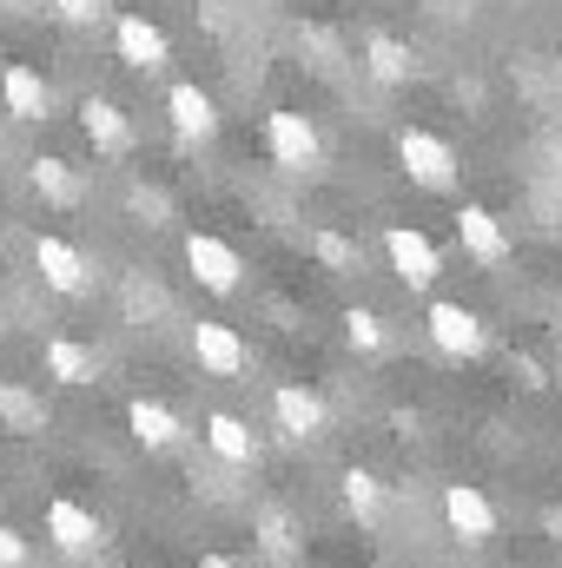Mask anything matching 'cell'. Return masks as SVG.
I'll use <instances>...</instances> for the list:
<instances>
[{"label":"cell","instance_id":"obj_1","mask_svg":"<svg viewBox=\"0 0 562 568\" xmlns=\"http://www.w3.org/2000/svg\"><path fill=\"white\" fill-rule=\"evenodd\" d=\"M398 165H404V179L423 185V192H450L456 185V152H450V140H436L423 126H404L398 133Z\"/></svg>","mask_w":562,"mask_h":568},{"label":"cell","instance_id":"obj_2","mask_svg":"<svg viewBox=\"0 0 562 568\" xmlns=\"http://www.w3.org/2000/svg\"><path fill=\"white\" fill-rule=\"evenodd\" d=\"M265 145H272V165L284 172H318V159H324V140H318V126L304 120V113H265Z\"/></svg>","mask_w":562,"mask_h":568},{"label":"cell","instance_id":"obj_3","mask_svg":"<svg viewBox=\"0 0 562 568\" xmlns=\"http://www.w3.org/2000/svg\"><path fill=\"white\" fill-rule=\"evenodd\" d=\"M185 272H192L199 291H212V297H232L239 278H245L239 252H232L225 239H212V232H185Z\"/></svg>","mask_w":562,"mask_h":568},{"label":"cell","instance_id":"obj_4","mask_svg":"<svg viewBox=\"0 0 562 568\" xmlns=\"http://www.w3.org/2000/svg\"><path fill=\"white\" fill-rule=\"evenodd\" d=\"M33 265H40V284L60 291V297H87V291H93V265H87V252L67 245L60 232H40V239H33Z\"/></svg>","mask_w":562,"mask_h":568},{"label":"cell","instance_id":"obj_5","mask_svg":"<svg viewBox=\"0 0 562 568\" xmlns=\"http://www.w3.org/2000/svg\"><path fill=\"white\" fill-rule=\"evenodd\" d=\"M47 536H53V549H67V556H100V549H107V523H100L87 503H73V496H53V503H47Z\"/></svg>","mask_w":562,"mask_h":568},{"label":"cell","instance_id":"obj_6","mask_svg":"<svg viewBox=\"0 0 562 568\" xmlns=\"http://www.w3.org/2000/svg\"><path fill=\"white\" fill-rule=\"evenodd\" d=\"M165 120H172V140L179 145H205L219 133V106H212V93H205L199 80L165 87Z\"/></svg>","mask_w":562,"mask_h":568},{"label":"cell","instance_id":"obj_7","mask_svg":"<svg viewBox=\"0 0 562 568\" xmlns=\"http://www.w3.org/2000/svg\"><path fill=\"white\" fill-rule=\"evenodd\" d=\"M423 324H430V344L443 357H483V344H490V331H483V317L470 304H430Z\"/></svg>","mask_w":562,"mask_h":568},{"label":"cell","instance_id":"obj_8","mask_svg":"<svg viewBox=\"0 0 562 568\" xmlns=\"http://www.w3.org/2000/svg\"><path fill=\"white\" fill-rule=\"evenodd\" d=\"M443 523H450V536H456L463 549H476V542L496 536V509H490V496H483L476 483H450V489H443Z\"/></svg>","mask_w":562,"mask_h":568},{"label":"cell","instance_id":"obj_9","mask_svg":"<svg viewBox=\"0 0 562 568\" xmlns=\"http://www.w3.org/2000/svg\"><path fill=\"white\" fill-rule=\"evenodd\" d=\"M384 252H391V272L411 284V291H430V284H436V272H443L436 245L423 239L418 225H384Z\"/></svg>","mask_w":562,"mask_h":568},{"label":"cell","instance_id":"obj_10","mask_svg":"<svg viewBox=\"0 0 562 568\" xmlns=\"http://www.w3.org/2000/svg\"><path fill=\"white\" fill-rule=\"evenodd\" d=\"M192 357H199V371L205 377H245V364H252V351H245V337L232 331V324H192Z\"/></svg>","mask_w":562,"mask_h":568},{"label":"cell","instance_id":"obj_11","mask_svg":"<svg viewBox=\"0 0 562 568\" xmlns=\"http://www.w3.org/2000/svg\"><path fill=\"white\" fill-rule=\"evenodd\" d=\"M113 53H120L133 73H165V60H172L165 33H159L145 13H120V20H113Z\"/></svg>","mask_w":562,"mask_h":568},{"label":"cell","instance_id":"obj_12","mask_svg":"<svg viewBox=\"0 0 562 568\" xmlns=\"http://www.w3.org/2000/svg\"><path fill=\"white\" fill-rule=\"evenodd\" d=\"M80 133L93 140V152H107V159H120L127 145H133V120L107 100V93H87L80 100Z\"/></svg>","mask_w":562,"mask_h":568},{"label":"cell","instance_id":"obj_13","mask_svg":"<svg viewBox=\"0 0 562 568\" xmlns=\"http://www.w3.org/2000/svg\"><path fill=\"white\" fill-rule=\"evenodd\" d=\"M456 239H463V252H470L476 265H503V258H510V232L496 225L490 205H463V212H456Z\"/></svg>","mask_w":562,"mask_h":568},{"label":"cell","instance_id":"obj_14","mask_svg":"<svg viewBox=\"0 0 562 568\" xmlns=\"http://www.w3.org/2000/svg\"><path fill=\"white\" fill-rule=\"evenodd\" d=\"M272 417H279L284 436L311 443V436H324V397L304 390V384H279V390H272Z\"/></svg>","mask_w":562,"mask_h":568},{"label":"cell","instance_id":"obj_15","mask_svg":"<svg viewBox=\"0 0 562 568\" xmlns=\"http://www.w3.org/2000/svg\"><path fill=\"white\" fill-rule=\"evenodd\" d=\"M0 106L13 113V120H47L53 113V93H47V80L33 73V67H0Z\"/></svg>","mask_w":562,"mask_h":568},{"label":"cell","instance_id":"obj_16","mask_svg":"<svg viewBox=\"0 0 562 568\" xmlns=\"http://www.w3.org/2000/svg\"><path fill=\"white\" fill-rule=\"evenodd\" d=\"M364 73H371L378 87H411V80H418V60H411V47H404L398 33H371V40H364Z\"/></svg>","mask_w":562,"mask_h":568},{"label":"cell","instance_id":"obj_17","mask_svg":"<svg viewBox=\"0 0 562 568\" xmlns=\"http://www.w3.org/2000/svg\"><path fill=\"white\" fill-rule=\"evenodd\" d=\"M205 443H212V456L219 463H259V436H252V424L245 417H232V410H212L205 417Z\"/></svg>","mask_w":562,"mask_h":568},{"label":"cell","instance_id":"obj_18","mask_svg":"<svg viewBox=\"0 0 562 568\" xmlns=\"http://www.w3.org/2000/svg\"><path fill=\"white\" fill-rule=\"evenodd\" d=\"M27 185H33L47 205H60V212H73V205L87 199V185H80V172H73L67 159H33V165H27Z\"/></svg>","mask_w":562,"mask_h":568},{"label":"cell","instance_id":"obj_19","mask_svg":"<svg viewBox=\"0 0 562 568\" xmlns=\"http://www.w3.org/2000/svg\"><path fill=\"white\" fill-rule=\"evenodd\" d=\"M47 377L67 384V390H80V384L100 377V357L87 344H73V337H47Z\"/></svg>","mask_w":562,"mask_h":568},{"label":"cell","instance_id":"obj_20","mask_svg":"<svg viewBox=\"0 0 562 568\" xmlns=\"http://www.w3.org/2000/svg\"><path fill=\"white\" fill-rule=\"evenodd\" d=\"M0 429H13V436H40V429H47V404H40V390L0 377Z\"/></svg>","mask_w":562,"mask_h":568},{"label":"cell","instance_id":"obj_21","mask_svg":"<svg viewBox=\"0 0 562 568\" xmlns=\"http://www.w3.org/2000/svg\"><path fill=\"white\" fill-rule=\"evenodd\" d=\"M127 424H133V436H140L145 449H172V443L185 436V424H179L165 404H152V397H133V404H127Z\"/></svg>","mask_w":562,"mask_h":568},{"label":"cell","instance_id":"obj_22","mask_svg":"<svg viewBox=\"0 0 562 568\" xmlns=\"http://www.w3.org/2000/svg\"><path fill=\"white\" fill-rule=\"evenodd\" d=\"M338 496H344V509H351L358 523H378V516H384V483H378L371 469H358V463L338 476Z\"/></svg>","mask_w":562,"mask_h":568},{"label":"cell","instance_id":"obj_23","mask_svg":"<svg viewBox=\"0 0 562 568\" xmlns=\"http://www.w3.org/2000/svg\"><path fill=\"white\" fill-rule=\"evenodd\" d=\"M252 536H259V549L279 556V562L298 549V523H291L284 509H259V516H252Z\"/></svg>","mask_w":562,"mask_h":568},{"label":"cell","instance_id":"obj_24","mask_svg":"<svg viewBox=\"0 0 562 568\" xmlns=\"http://www.w3.org/2000/svg\"><path fill=\"white\" fill-rule=\"evenodd\" d=\"M344 344H351V351H384L391 331H384L378 311H344Z\"/></svg>","mask_w":562,"mask_h":568},{"label":"cell","instance_id":"obj_25","mask_svg":"<svg viewBox=\"0 0 562 568\" xmlns=\"http://www.w3.org/2000/svg\"><path fill=\"white\" fill-rule=\"evenodd\" d=\"M311 252H318V265H324V272H358V245H351V239H338V232H318V239H311Z\"/></svg>","mask_w":562,"mask_h":568},{"label":"cell","instance_id":"obj_26","mask_svg":"<svg viewBox=\"0 0 562 568\" xmlns=\"http://www.w3.org/2000/svg\"><path fill=\"white\" fill-rule=\"evenodd\" d=\"M53 13H60L67 27H93V20L107 13V0H53Z\"/></svg>","mask_w":562,"mask_h":568},{"label":"cell","instance_id":"obj_27","mask_svg":"<svg viewBox=\"0 0 562 568\" xmlns=\"http://www.w3.org/2000/svg\"><path fill=\"white\" fill-rule=\"evenodd\" d=\"M0 568H27V536L0 523Z\"/></svg>","mask_w":562,"mask_h":568},{"label":"cell","instance_id":"obj_28","mask_svg":"<svg viewBox=\"0 0 562 568\" xmlns=\"http://www.w3.org/2000/svg\"><path fill=\"white\" fill-rule=\"evenodd\" d=\"M510 371L523 377V390H543V384H550V371H543V364H536L530 351H523V357H510Z\"/></svg>","mask_w":562,"mask_h":568},{"label":"cell","instance_id":"obj_29","mask_svg":"<svg viewBox=\"0 0 562 568\" xmlns=\"http://www.w3.org/2000/svg\"><path fill=\"white\" fill-rule=\"evenodd\" d=\"M199 568H245V562H239V556H219V549H205V556H199Z\"/></svg>","mask_w":562,"mask_h":568},{"label":"cell","instance_id":"obj_30","mask_svg":"<svg viewBox=\"0 0 562 568\" xmlns=\"http://www.w3.org/2000/svg\"><path fill=\"white\" fill-rule=\"evenodd\" d=\"M503 568H523V562H503Z\"/></svg>","mask_w":562,"mask_h":568}]
</instances>
